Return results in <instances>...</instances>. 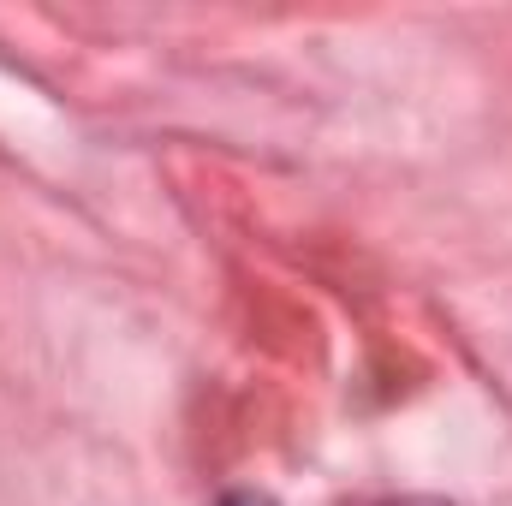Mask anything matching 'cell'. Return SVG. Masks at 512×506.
<instances>
[{"label":"cell","instance_id":"cell-1","mask_svg":"<svg viewBox=\"0 0 512 506\" xmlns=\"http://www.w3.org/2000/svg\"><path fill=\"white\" fill-rule=\"evenodd\" d=\"M227 506H268V501H256V495H233Z\"/></svg>","mask_w":512,"mask_h":506}]
</instances>
